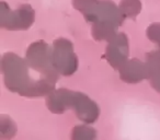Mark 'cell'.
I'll list each match as a JSON object with an SVG mask.
<instances>
[{"label":"cell","mask_w":160,"mask_h":140,"mask_svg":"<svg viewBox=\"0 0 160 140\" xmlns=\"http://www.w3.org/2000/svg\"><path fill=\"white\" fill-rule=\"evenodd\" d=\"M121 10L128 16H135L139 12L140 3L138 0H122Z\"/></svg>","instance_id":"obj_1"},{"label":"cell","mask_w":160,"mask_h":140,"mask_svg":"<svg viewBox=\"0 0 160 140\" xmlns=\"http://www.w3.org/2000/svg\"><path fill=\"white\" fill-rule=\"evenodd\" d=\"M92 0H73V5L78 8V10H85L89 9L90 5H91Z\"/></svg>","instance_id":"obj_2"}]
</instances>
